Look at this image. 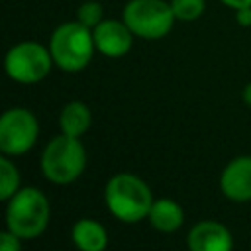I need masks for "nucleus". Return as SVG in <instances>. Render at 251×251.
Listing matches in <instances>:
<instances>
[{
	"label": "nucleus",
	"instance_id": "obj_5",
	"mask_svg": "<svg viewBox=\"0 0 251 251\" xmlns=\"http://www.w3.org/2000/svg\"><path fill=\"white\" fill-rule=\"evenodd\" d=\"M122 20L141 39H161L169 35L175 24V14L165 0H129L124 6Z\"/></svg>",
	"mask_w": 251,
	"mask_h": 251
},
{
	"label": "nucleus",
	"instance_id": "obj_16",
	"mask_svg": "<svg viewBox=\"0 0 251 251\" xmlns=\"http://www.w3.org/2000/svg\"><path fill=\"white\" fill-rule=\"evenodd\" d=\"M76 20H78L82 25L94 29V27L104 20V8H102V4L96 2V0H86V2H82V4L78 6V10H76Z\"/></svg>",
	"mask_w": 251,
	"mask_h": 251
},
{
	"label": "nucleus",
	"instance_id": "obj_7",
	"mask_svg": "<svg viewBox=\"0 0 251 251\" xmlns=\"http://www.w3.org/2000/svg\"><path fill=\"white\" fill-rule=\"evenodd\" d=\"M39 135L37 118L25 108H10L0 118V151L8 157L27 153Z\"/></svg>",
	"mask_w": 251,
	"mask_h": 251
},
{
	"label": "nucleus",
	"instance_id": "obj_20",
	"mask_svg": "<svg viewBox=\"0 0 251 251\" xmlns=\"http://www.w3.org/2000/svg\"><path fill=\"white\" fill-rule=\"evenodd\" d=\"M241 98H243V102H245V106H249V108H251V82H247V84L243 86V92H241Z\"/></svg>",
	"mask_w": 251,
	"mask_h": 251
},
{
	"label": "nucleus",
	"instance_id": "obj_2",
	"mask_svg": "<svg viewBox=\"0 0 251 251\" xmlns=\"http://www.w3.org/2000/svg\"><path fill=\"white\" fill-rule=\"evenodd\" d=\"M49 51L53 63L59 69L67 73H78L90 63L96 51L92 29L82 25L78 20L65 22L57 25L55 31L51 33Z\"/></svg>",
	"mask_w": 251,
	"mask_h": 251
},
{
	"label": "nucleus",
	"instance_id": "obj_18",
	"mask_svg": "<svg viewBox=\"0 0 251 251\" xmlns=\"http://www.w3.org/2000/svg\"><path fill=\"white\" fill-rule=\"evenodd\" d=\"M233 12H235V22L241 27H251V6L239 8V10H233Z\"/></svg>",
	"mask_w": 251,
	"mask_h": 251
},
{
	"label": "nucleus",
	"instance_id": "obj_11",
	"mask_svg": "<svg viewBox=\"0 0 251 251\" xmlns=\"http://www.w3.org/2000/svg\"><path fill=\"white\" fill-rule=\"evenodd\" d=\"M147 220L153 229L161 233H173L184 224V210L173 198H157L153 200Z\"/></svg>",
	"mask_w": 251,
	"mask_h": 251
},
{
	"label": "nucleus",
	"instance_id": "obj_8",
	"mask_svg": "<svg viewBox=\"0 0 251 251\" xmlns=\"http://www.w3.org/2000/svg\"><path fill=\"white\" fill-rule=\"evenodd\" d=\"M92 35L96 51L110 59L127 55L133 45V31L124 20H102L92 29Z\"/></svg>",
	"mask_w": 251,
	"mask_h": 251
},
{
	"label": "nucleus",
	"instance_id": "obj_3",
	"mask_svg": "<svg viewBox=\"0 0 251 251\" xmlns=\"http://www.w3.org/2000/svg\"><path fill=\"white\" fill-rule=\"evenodd\" d=\"M49 200L33 186L20 188L6 206V226L22 239L39 237L49 224Z\"/></svg>",
	"mask_w": 251,
	"mask_h": 251
},
{
	"label": "nucleus",
	"instance_id": "obj_10",
	"mask_svg": "<svg viewBox=\"0 0 251 251\" xmlns=\"http://www.w3.org/2000/svg\"><path fill=\"white\" fill-rule=\"evenodd\" d=\"M220 190L233 202L251 200V155L235 157L220 175Z\"/></svg>",
	"mask_w": 251,
	"mask_h": 251
},
{
	"label": "nucleus",
	"instance_id": "obj_4",
	"mask_svg": "<svg viewBox=\"0 0 251 251\" xmlns=\"http://www.w3.org/2000/svg\"><path fill=\"white\" fill-rule=\"evenodd\" d=\"M39 165L47 180L55 184H69L84 173L86 149L80 143V137L59 133L43 149Z\"/></svg>",
	"mask_w": 251,
	"mask_h": 251
},
{
	"label": "nucleus",
	"instance_id": "obj_19",
	"mask_svg": "<svg viewBox=\"0 0 251 251\" xmlns=\"http://www.w3.org/2000/svg\"><path fill=\"white\" fill-rule=\"evenodd\" d=\"M222 4H226L227 8L231 10H239V8H245V6H251V0H220Z\"/></svg>",
	"mask_w": 251,
	"mask_h": 251
},
{
	"label": "nucleus",
	"instance_id": "obj_1",
	"mask_svg": "<svg viewBox=\"0 0 251 251\" xmlns=\"http://www.w3.org/2000/svg\"><path fill=\"white\" fill-rule=\"evenodd\" d=\"M104 200L114 218L126 224H135L149 216L153 194L145 180L131 173L114 175L104 188Z\"/></svg>",
	"mask_w": 251,
	"mask_h": 251
},
{
	"label": "nucleus",
	"instance_id": "obj_13",
	"mask_svg": "<svg viewBox=\"0 0 251 251\" xmlns=\"http://www.w3.org/2000/svg\"><path fill=\"white\" fill-rule=\"evenodd\" d=\"M92 124V112L90 108L80 102V100H73L67 106H63L61 114H59V127L61 133L71 135V137H80L90 129Z\"/></svg>",
	"mask_w": 251,
	"mask_h": 251
},
{
	"label": "nucleus",
	"instance_id": "obj_17",
	"mask_svg": "<svg viewBox=\"0 0 251 251\" xmlns=\"http://www.w3.org/2000/svg\"><path fill=\"white\" fill-rule=\"evenodd\" d=\"M0 251H22V237L6 229L0 233Z\"/></svg>",
	"mask_w": 251,
	"mask_h": 251
},
{
	"label": "nucleus",
	"instance_id": "obj_15",
	"mask_svg": "<svg viewBox=\"0 0 251 251\" xmlns=\"http://www.w3.org/2000/svg\"><path fill=\"white\" fill-rule=\"evenodd\" d=\"M173 14L180 22H194L206 10V0H171Z\"/></svg>",
	"mask_w": 251,
	"mask_h": 251
},
{
	"label": "nucleus",
	"instance_id": "obj_9",
	"mask_svg": "<svg viewBox=\"0 0 251 251\" xmlns=\"http://www.w3.org/2000/svg\"><path fill=\"white\" fill-rule=\"evenodd\" d=\"M186 245L188 251H233V235L224 224L202 220L188 231Z\"/></svg>",
	"mask_w": 251,
	"mask_h": 251
},
{
	"label": "nucleus",
	"instance_id": "obj_6",
	"mask_svg": "<svg viewBox=\"0 0 251 251\" xmlns=\"http://www.w3.org/2000/svg\"><path fill=\"white\" fill-rule=\"evenodd\" d=\"M53 57L49 47L37 41H20L6 53L4 69L6 75L20 84L41 82L53 67Z\"/></svg>",
	"mask_w": 251,
	"mask_h": 251
},
{
	"label": "nucleus",
	"instance_id": "obj_12",
	"mask_svg": "<svg viewBox=\"0 0 251 251\" xmlns=\"http://www.w3.org/2000/svg\"><path fill=\"white\" fill-rule=\"evenodd\" d=\"M73 243L80 251H104L108 247V231L106 227L90 218H82L75 222L71 229Z\"/></svg>",
	"mask_w": 251,
	"mask_h": 251
},
{
	"label": "nucleus",
	"instance_id": "obj_14",
	"mask_svg": "<svg viewBox=\"0 0 251 251\" xmlns=\"http://www.w3.org/2000/svg\"><path fill=\"white\" fill-rule=\"evenodd\" d=\"M20 190V171L6 157H0V200L8 202Z\"/></svg>",
	"mask_w": 251,
	"mask_h": 251
}]
</instances>
